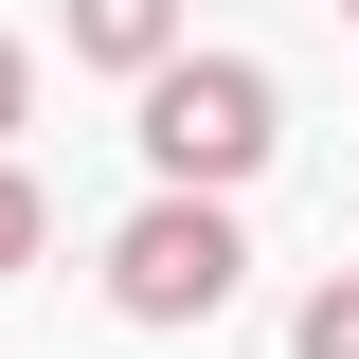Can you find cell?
<instances>
[{"instance_id": "5", "label": "cell", "mask_w": 359, "mask_h": 359, "mask_svg": "<svg viewBox=\"0 0 359 359\" xmlns=\"http://www.w3.org/2000/svg\"><path fill=\"white\" fill-rule=\"evenodd\" d=\"M36 252H54V198H36L18 162H0V269H36Z\"/></svg>"}, {"instance_id": "6", "label": "cell", "mask_w": 359, "mask_h": 359, "mask_svg": "<svg viewBox=\"0 0 359 359\" xmlns=\"http://www.w3.org/2000/svg\"><path fill=\"white\" fill-rule=\"evenodd\" d=\"M18 108H36V54H18V36H0V144H18Z\"/></svg>"}, {"instance_id": "4", "label": "cell", "mask_w": 359, "mask_h": 359, "mask_svg": "<svg viewBox=\"0 0 359 359\" xmlns=\"http://www.w3.org/2000/svg\"><path fill=\"white\" fill-rule=\"evenodd\" d=\"M287 341H306V359H359V269H323V287H306V323H287Z\"/></svg>"}, {"instance_id": "7", "label": "cell", "mask_w": 359, "mask_h": 359, "mask_svg": "<svg viewBox=\"0 0 359 359\" xmlns=\"http://www.w3.org/2000/svg\"><path fill=\"white\" fill-rule=\"evenodd\" d=\"M341 18H359V0H341Z\"/></svg>"}, {"instance_id": "2", "label": "cell", "mask_w": 359, "mask_h": 359, "mask_svg": "<svg viewBox=\"0 0 359 359\" xmlns=\"http://www.w3.org/2000/svg\"><path fill=\"white\" fill-rule=\"evenodd\" d=\"M233 269H252V252H233V216L198 198V180H162V198L108 233V306H126V323H216Z\"/></svg>"}, {"instance_id": "1", "label": "cell", "mask_w": 359, "mask_h": 359, "mask_svg": "<svg viewBox=\"0 0 359 359\" xmlns=\"http://www.w3.org/2000/svg\"><path fill=\"white\" fill-rule=\"evenodd\" d=\"M144 162L162 180H198V198H233V180L269 162V72L252 54H144Z\"/></svg>"}, {"instance_id": "3", "label": "cell", "mask_w": 359, "mask_h": 359, "mask_svg": "<svg viewBox=\"0 0 359 359\" xmlns=\"http://www.w3.org/2000/svg\"><path fill=\"white\" fill-rule=\"evenodd\" d=\"M72 54L90 72H144V54H180V0H72Z\"/></svg>"}]
</instances>
